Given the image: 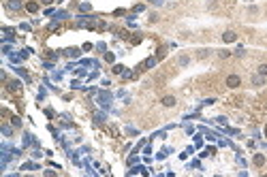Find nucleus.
<instances>
[{"mask_svg": "<svg viewBox=\"0 0 267 177\" xmlns=\"http://www.w3.org/2000/svg\"><path fill=\"white\" fill-rule=\"evenodd\" d=\"M77 26L79 28H88V30H105L107 28V24L100 21L98 17H94V15H79Z\"/></svg>", "mask_w": 267, "mask_h": 177, "instance_id": "f257e3e1", "label": "nucleus"}, {"mask_svg": "<svg viewBox=\"0 0 267 177\" xmlns=\"http://www.w3.org/2000/svg\"><path fill=\"white\" fill-rule=\"evenodd\" d=\"M98 105L105 107V109H109V105H111V94H109L107 90H100V92H98Z\"/></svg>", "mask_w": 267, "mask_h": 177, "instance_id": "f03ea898", "label": "nucleus"}, {"mask_svg": "<svg viewBox=\"0 0 267 177\" xmlns=\"http://www.w3.org/2000/svg\"><path fill=\"white\" fill-rule=\"evenodd\" d=\"M6 90L19 96V94H22V83H19V81H6Z\"/></svg>", "mask_w": 267, "mask_h": 177, "instance_id": "7ed1b4c3", "label": "nucleus"}, {"mask_svg": "<svg viewBox=\"0 0 267 177\" xmlns=\"http://www.w3.org/2000/svg\"><path fill=\"white\" fill-rule=\"evenodd\" d=\"M156 62H158V58H154V56H152V58H147V60H145V62L141 64V71H147V68H154V66H156Z\"/></svg>", "mask_w": 267, "mask_h": 177, "instance_id": "20e7f679", "label": "nucleus"}, {"mask_svg": "<svg viewBox=\"0 0 267 177\" xmlns=\"http://www.w3.org/2000/svg\"><path fill=\"white\" fill-rule=\"evenodd\" d=\"M226 86H229V88H237V86H239V77H237V75H229V77H226Z\"/></svg>", "mask_w": 267, "mask_h": 177, "instance_id": "39448f33", "label": "nucleus"}, {"mask_svg": "<svg viewBox=\"0 0 267 177\" xmlns=\"http://www.w3.org/2000/svg\"><path fill=\"white\" fill-rule=\"evenodd\" d=\"M235 39H237V34H235L233 30H226V32L222 34V41H224V43H233Z\"/></svg>", "mask_w": 267, "mask_h": 177, "instance_id": "423d86ee", "label": "nucleus"}, {"mask_svg": "<svg viewBox=\"0 0 267 177\" xmlns=\"http://www.w3.org/2000/svg\"><path fill=\"white\" fill-rule=\"evenodd\" d=\"M64 56H66V58H79V56H81V51H79L77 47H71V49H66V51H64Z\"/></svg>", "mask_w": 267, "mask_h": 177, "instance_id": "0eeeda50", "label": "nucleus"}, {"mask_svg": "<svg viewBox=\"0 0 267 177\" xmlns=\"http://www.w3.org/2000/svg\"><path fill=\"white\" fill-rule=\"evenodd\" d=\"M128 175H147V171H145V167H135L128 171Z\"/></svg>", "mask_w": 267, "mask_h": 177, "instance_id": "6e6552de", "label": "nucleus"}, {"mask_svg": "<svg viewBox=\"0 0 267 177\" xmlns=\"http://www.w3.org/2000/svg\"><path fill=\"white\" fill-rule=\"evenodd\" d=\"M163 105H165V107H173V105H175V98H173V96H165V98H163Z\"/></svg>", "mask_w": 267, "mask_h": 177, "instance_id": "1a4fd4ad", "label": "nucleus"}, {"mask_svg": "<svg viewBox=\"0 0 267 177\" xmlns=\"http://www.w3.org/2000/svg\"><path fill=\"white\" fill-rule=\"evenodd\" d=\"M254 164H257V167H263V164H265V156H263V154H257V156H254Z\"/></svg>", "mask_w": 267, "mask_h": 177, "instance_id": "9d476101", "label": "nucleus"}, {"mask_svg": "<svg viewBox=\"0 0 267 177\" xmlns=\"http://www.w3.org/2000/svg\"><path fill=\"white\" fill-rule=\"evenodd\" d=\"M2 32H4V41H13V30L11 28H2Z\"/></svg>", "mask_w": 267, "mask_h": 177, "instance_id": "9b49d317", "label": "nucleus"}, {"mask_svg": "<svg viewBox=\"0 0 267 177\" xmlns=\"http://www.w3.org/2000/svg\"><path fill=\"white\" fill-rule=\"evenodd\" d=\"M19 6H22V2H19V0H9V9H13V11H17Z\"/></svg>", "mask_w": 267, "mask_h": 177, "instance_id": "f8f14e48", "label": "nucleus"}, {"mask_svg": "<svg viewBox=\"0 0 267 177\" xmlns=\"http://www.w3.org/2000/svg\"><path fill=\"white\" fill-rule=\"evenodd\" d=\"M26 9H28L30 13H37V11H39V4H37V2H28V4H26Z\"/></svg>", "mask_w": 267, "mask_h": 177, "instance_id": "ddd939ff", "label": "nucleus"}, {"mask_svg": "<svg viewBox=\"0 0 267 177\" xmlns=\"http://www.w3.org/2000/svg\"><path fill=\"white\" fill-rule=\"evenodd\" d=\"M252 83H254V86H263V83H265V79H263L261 75H254V77H252Z\"/></svg>", "mask_w": 267, "mask_h": 177, "instance_id": "4468645a", "label": "nucleus"}, {"mask_svg": "<svg viewBox=\"0 0 267 177\" xmlns=\"http://www.w3.org/2000/svg\"><path fill=\"white\" fill-rule=\"evenodd\" d=\"M15 73H17V75H22V77H24L26 81H30V75H28V73H26L24 68H15Z\"/></svg>", "mask_w": 267, "mask_h": 177, "instance_id": "2eb2a0df", "label": "nucleus"}, {"mask_svg": "<svg viewBox=\"0 0 267 177\" xmlns=\"http://www.w3.org/2000/svg\"><path fill=\"white\" fill-rule=\"evenodd\" d=\"M94 120H96L98 124H100V122H105V113H100V111H96V113H94Z\"/></svg>", "mask_w": 267, "mask_h": 177, "instance_id": "dca6fc26", "label": "nucleus"}, {"mask_svg": "<svg viewBox=\"0 0 267 177\" xmlns=\"http://www.w3.org/2000/svg\"><path fill=\"white\" fill-rule=\"evenodd\" d=\"M113 73H116V75H122V73H124V66H122V64H116V66H113Z\"/></svg>", "mask_w": 267, "mask_h": 177, "instance_id": "f3484780", "label": "nucleus"}, {"mask_svg": "<svg viewBox=\"0 0 267 177\" xmlns=\"http://www.w3.org/2000/svg\"><path fill=\"white\" fill-rule=\"evenodd\" d=\"M214 154H216V147H207V149H205L201 156H214Z\"/></svg>", "mask_w": 267, "mask_h": 177, "instance_id": "a211bd4d", "label": "nucleus"}, {"mask_svg": "<svg viewBox=\"0 0 267 177\" xmlns=\"http://www.w3.org/2000/svg\"><path fill=\"white\" fill-rule=\"evenodd\" d=\"M2 134H4V137H11V128H9L6 124H2Z\"/></svg>", "mask_w": 267, "mask_h": 177, "instance_id": "6ab92c4d", "label": "nucleus"}, {"mask_svg": "<svg viewBox=\"0 0 267 177\" xmlns=\"http://www.w3.org/2000/svg\"><path fill=\"white\" fill-rule=\"evenodd\" d=\"M105 60H107V62H113V60H116V56H113L111 51H107V53H105Z\"/></svg>", "mask_w": 267, "mask_h": 177, "instance_id": "aec40b11", "label": "nucleus"}, {"mask_svg": "<svg viewBox=\"0 0 267 177\" xmlns=\"http://www.w3.org/2000/svg\"><path fill=\"white\" fill-rule=\"evenodd\" d=\"M259 75H267V64H261V66H259Z\"/></svg>", "mask_w": 267, "mask_h": 177, "instance_id": "412c9836", "label": "nucleus"}, {"mask_svg": "<svg viewBox=\"0 0 267 177\" xmlns=\"http://www.w3.org/2000/svg\"><path fill=\"white\" fill-rule=\"evenodd\" d=\"M11 124H13V126H22V120H19V117H17V115H15V117H13V120H11Z\"/></svg>", "mask_w": 267, "mask_h": 177, "instance_id": "4be33fe9", "label": "nucleus"}, {"mask_svg": "<svg viewBox=\"0 0 267 177\" xmlns=\"http://www.w3.org/2000/svg\"><path fill=\"white\" fill-rule=\"evenodd\" d=\"M143 9H145V6H143V4H135V6H133V11H135V13H141V11H143Z\"/></svg>", "mask_w": 267, "mask_h": 177, "instance_id": "5701e85b", "label": "nucleus"}, {"mask_svg": "<svg viewBox=\"0 0 267 177\" xmlns=\"http://www.w3.org/2000/svg\"><path fill=\"white\" fill-rule=\"evenodd\" d=\"M58 28H60L58 21H51V24H49V30H58Z\"/></svg>", "mask_w": 267, "mask_h": 177, "instance_id": "b1692460", "label": "nucleus"}, {"mask_svg": "<svg viewBox=\"0 0 267 177\" xmlns=\"http://www.w3.org/2000/svg\"><path fill=\"white\" fill-rule=\"evenodd\" d=\"M186 64H188V58L182 56V58H179V66H186Z\"/></svg>", "mask_w": 267, "mask_h": 177, "instance_id": "393cba45", "label": "nucleus"}, {"mask_svg": "<svg viewBox=\"0 0 267 177\" xmlns=\"http://www.w3.org/2000/svg\"><path fill=\"white\" fill-rule=\"evenodd\" d=\"M79 9L86 13V11H90V4H88V2H84V4H79Z\"/></svg>", "mask_w": 267, "mask_h": 177, "instance_id": "a878e982", "label": "nucleus"}, {"mask_svg": "<svg viewBox=\"0 0 267 177\" xmlns=\"http://www.w3.org/2000/svg\"><path fill=\"white\" fill-rule=\"evenodd\" d=\"M216 122H218L220 126H226V117H216Z\"/></svg>", "mask_w": 267, "mask_h": 177, "instance_id": "bb28decb", "label": "nucleus"}, {"mask_svg": "<svg viewBox=\"0 0 267 177\" xmlns=\"http://www.w3.org/2000/svg\"><path fill=\"white\" fill-rule=\"evenodd\" d=\"M205 137H207L210 141H214V139H216V134H214V133H210V130H205Z\"/></svg>", "mask_w": 267, "mask_h": 177, "instance_id": "cd10ccee", "label": "nucleus"}, {"mask_svg": "<svg viewBox=\"0 0 267 177\" xmlns=\"http://www.w3.org/2000/svg\"><path fill=\"white\" fill-rule=\"evenodd\" d=\"M41 156H43V152H39V149L32 152V158H41Z\"/></svg>", "mask_w": 267, "mask_h": 177, "instance_id": "c85d7f7f", "label": "nucleus"}, {"mask_svg": "<svg viewBox=\"0 0 267 177\" xmlns=\"http://www.w3.org/2000/svg\"><path fill=\"white\" fill-rule=\"evenodd\" d=\"M2 51H4V53H9V56H11V47H9V45H2Z\"/></svg>", "mask_w": 267, "mask_h": 177, "instance_id": "c756f323", "label": "nucleus"}, {"mask_svg": "<svg viewBox=\"0 0 267 177\" xmlns=\"http://www.w3.org/2000/svg\"><path fill=\"white\" fill-rule=\"evenodd\" d=\"M201 143H203V141H201V137H194V145H197V147H201Z\"/></svg>", "mask_w": 267, "mask_h": 177, "instance_id": "7c9ffc66", "label": "nucleus"}, {"mask_svg": "<svg viewBox=\"0 0 267 177\" xmlns=\"http://www.w3.org/2000/svg\"><path fill=\"white\" fill-rule=\"evenodd\" d=\"M41 2H43V4H51L53 0H41Z\"/></svg>", "mask_w": 267, "mask_h": 177, "instance_id": "2f4dec72", "label": "nucleus"}, {"mask_svg": "<svg viewBox=\"0 0 267 177\" xmlns=\"http://www.w3.org/2000/svg\"><path fill=\"white\" fill-rule=\"evenodd\" d=\"M150 2H154V0H150Z\"/></svg>", "mask_w": 267, "mask_h": 177, "instance_id": "473e14b6", "label": "nucleus"}]
</instances>
